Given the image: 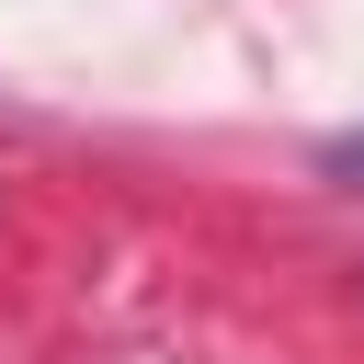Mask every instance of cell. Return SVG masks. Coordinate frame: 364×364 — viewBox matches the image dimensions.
Segmentation results:
<instances>
[{
  "mask_svg": "<svg viewBox=\"0 0 364 364\" xmlns=\"http://www.w3.org/2000/svg\"><path fill=\"white\" fill-rule=\"evenodd\" d=\"M318 171H330V182H353V193H364V125H353V136H330V148H318Z\"/></svg>",
  "mask_w": 364,
  "mask_h": 364,
  "instance_id": "cell-1",
  "label": "cell"
}]
</instances>
